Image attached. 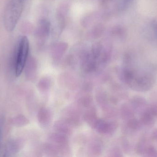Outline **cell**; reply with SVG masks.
I'll list each match as a JSON object with an SVG mask.
<instances>
[{
  "label": "cell",
  "mask_w": 157,
  "mask_h": 157,
  "mask_svg": "<svg viewBox=\"0 0 157 157\" xmlns=\"http://www.w3.org/2000/svg\"><path fill=\"white\" fill-rule=\"evenodd\" d=\"M29 51V41L26 36H22L18 41L15 60V73L19 76L25 68Z\"/></svg>",
  "instance_id": "obj_2"
},
{
  "label": "cell",
  "mask_w": 157,
  "mask_h": 157,
  "mask_svg": "<svg viewBox=\"0 0 157 157\" xmlns=\"http://www.w3.org/2000/svg\"><path fill=\"white\" fill-rule=\"evenodd\" d=\"M2 121L0 122V143H1V138L2 136Z\"/></svg>",
  "instance_id": "obj_4"
},
{
  "label": "cell",
  "mask_w": 157,
  "mask_h": 157,
  "mask_svg": "<svg viewBox=\"0 0 157 157\" xmlns=\"http://www.w3.org/2000/svg\"><path fill=\"white\" fill-rule=\"evenodd\" d=\"M41 115L43 117H41V123L44 125H48L51 121V114L48 110L43 109L41 111Z\"/></svg>",
  "instance_id": "obj_3"
},
{
  "label": "cell",
  "mask_w": 157,
  "mask_h": 157,
  "mask_svg": "<svg viewBox=\"0 0 157 157\" xmlns=\"http://www.w3.org/2000/svg\"><path fill=\"white\" fill-rule=\"evenodd\" d=\"M23 0H11L5 14V26L8 31L13 30L21 16Z\"/></svg>",
  "instance_id": "obj_1"
}]
</instances>
